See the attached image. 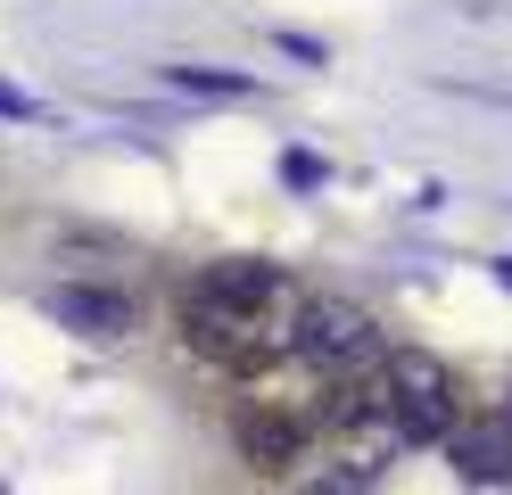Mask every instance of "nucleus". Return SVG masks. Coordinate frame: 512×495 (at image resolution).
Here are the masks:
<instances>
[{"label": "nucleus", "instance_id": "4", "mask_svg": "<svg viewBox=\"0 0 512 495\" xmlns=\"http://www.w3.org/2000/svg\"><path fill=\"white\" fill-rule=\"evenodd\" d=\"M50 306V322H67V330H83V339H124V330H133V297L124 289H50L42 297Z\"/></svg>", "mask_w": 512, "mask_h": 495}, {"label": "nucleus", "instance_id": "3", "mask_svg": "<svg viewBox=\"0 0 512 495\" xmlns=\"http://www.w3.org/2000/svg\"><path fill=\"white\" fill-rule=\"evenodd\" d=\"M298 355L314 372H364V363H380V322L356 297H306L298 306Z\"/></svg>", "mask_w": 512, "mask_h": 495}, {"label": "nucleus", "instance_id": "7", "mask_svg": "<svg viewBox=\"0 0 512 495\" xmlns=\"http://www.w3.org/2000/svg\"><path fill=\"white\" fill-rule=\"evenodd\" d=\"M166 75H174L182 91H232V99H240V91H256L248 75H207V66H166Z\"/></svg>", "mask_w": 512, "mask_h": 495}, {"label": "nucleus", "instance_id": "9", "mask_svg": "<svg viewBox=\"0 0 512 495\" xmlns=\"http://www.w3.org/2000/svg\"><path fill=\"white\" fill-rule=\"evenodd\" d=\"M496 273H504V281H512V256H504V264H496Z\"/></svg>", "mask_w": 512, "mask_h": 495}, {"label": "nucleus", "instance_id": "2", "mask_svg": "<svg viewBox=\"0 0 512 495\" xmlns=\"http://www.w3.org/2000/svg\"><path fill=\"white\" fill-rule=\"evenodd\" d=\"M380 396H389V421H397V438L405 446H446L463 429V396H455V372H446L438 355L422 347H397L389 363H380Z\"/></svg>", "mask_w": 512, "mask_h": 495}, {"label": "nucleus", "instance_id": "5", "mask_svg": "<svg viewBox=\"0 0 512 495\" xmlns=\"http://www.w3.org/2000/svg\"><path fill=\"white\" fill-rule=\"evenodd\" d=\"M446 454H455V471L479 479V487H496L512 479V413H488V421H463L455 438H446Z\"/></svg>", "mask_w": 512, "mask_h": 495}, {"label": "nucleus", "instance_id": "6", "mask_svg": "<svg viewBox=\"0 0 512 495\" xmlns=\"http://www.w3.org/2000/svg\"><path fill=\"white\" fill-rule=\"evenodd\" d=\"M232 438H240V454L256 462V471H290V462L306 454V421H298V413H265V405H248V413L232 421Z\"/></svg>", "mask_w": 512, "mask_h": 495}, {"label": "nucleus", "instance_id": "1", "mask_svg": "<svg viewBox=\"0 0 512 495\" xmlns=\"http://www.w3.org/2000/svg\"><path fill=\"white\" fill-rule=\"evenodd\" d=\"M298 281L281 264H256V256H223L207 264L199 281L182 289V339L190 355H207L215 372H265V363L298 355Z\"/></svg>", "mask_w": 512, "mask_h": 495}, {"label": "nucleus", "instance_id": "8", "mask_svg": "<svg viewBox=\"0 0 512 495\" xmlns=\"http://www.w3.org/2000/svg\"><path fill=\"white\" fill-rule=\"evenodd\" d=\"M298 495H364V471H347V462H331V471H314Z\"/></svg>", "mask_w": 512, "mask_h": 495}]
</instances>
